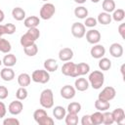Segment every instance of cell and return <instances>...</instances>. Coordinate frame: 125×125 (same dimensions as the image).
Instances as JSON below:
<instances>
[{
  "label": "cell",
  "instance_id": "37",
  "mask_svg": "<svg viewBox=\"0 0 125 125\" xmlns=\"http://www.w3.org/2000/svg\"><path fill=\"white\" fill-rule=\"evenodd\" d=\"M27 95H28V92L25 89V87H20L16 92V98L17 100H20V101L25 100L27 98Z\"/></svg>",
  "mask_w": 125,
  "mask_h": 125
},
{
  "label": "cell",
  "instance_id": "31",
  "mask_svg": "<svg viewBox=\"0 0 125 125\" xmlns=\"http://www.w3.org/2000/svg\"><path fill=\"white\" fill-rule=\"evenodd\" d=\"M64 121H65L66 125H76V124H78V116L76 113L68 112L64 116Z\"/></svg>",
  "mask_w": 125,
  "mask_h": 125
},
{
  "label": "cell",
  "instance_id": "26",
  "mask_svg": "<svg viewBox=\"0 0 125 125\" xmlns=\"http://www.w3.org/2000/svg\"><path fill=\"white\" fill-rule=\"evenodd\" d=\"M76 71H77V76H82L90 71V65L86 62H79L76 64Z\"/></svg>",
  "mask_w": 125,
  "mask_h": 125
},
{
  "label": "cell",
  "instance_id": "4",
  "mask_svg": "<svg viewBox=\"0 0 125 125\" xmlns=\"http://www.w3.org/2000/svg\"><path fill=\"white\" fill-rule=\"evenodd\" d=\"M39 102L42 107L44 108H51L54 105V94L51 89H45L41 92Z\"/></svg>",
  "mask_w": 125,
  "mask_h": 125
},
{
  "label": "cell",
  "instance_id": "24",
  "mask_svg": "<svg viewBox=\"0 0 125 125\" xmlns=\"http://www.w3.org/2000/svg\"><path fill=\"white\" fill-rule=\"evenodd\" d=\"M31 82V77L27 73H21L18 76V83L21 87H27Z\"/></svg>",
  "mask_w": 125,
  "mask_h": 125
},
{
  "label": "cell",
  "instance_id": "11",
  "mask_svg": "<svg viewBox=\"0 0 125 125\" xmlns=\"http://www.w3.org/2000/svg\"><path fill=\"white\" fill-rule=\"evenodd\" d=\"M60 93H61V96L63 99H65V100H71V99H73L75 97L76 90L71 85H64V86L62 87Z\"/></svg>",
  "mask_w": 125,
  "mask_h": 125
},
{
  "label": "cell",
  "instance_id": "44",
  "mask_svg": "<svg viewBox=\"0 0 125 125\" xmlns=\"http://www.w3.org/2000/svg\"><path fill=\"white\" fill-rule=\"evenodd\" d=\"M7 113V108L6 105L3 102H0V118H3Z\"/></svg>",
  "mask_w": 125,
  "mask_h": 125
},
{
  "label": "cell",
  "instance_id": "39",
  "mask_svg": "<svg viewBox=\"0 0 125 125\" xmlns=\"http://www.w3.org/2000/svg\"><path fill=\"white\" fill-rule=\"evenodd\" d=\"M83 24L87 27H94L98 24V21H97V19H95L93 17H89V18H86L85 22Z\"/></svg>",
  "mask_w": 125,
  "mask_h": 125
},
{
  "label": "cell",
  "instance_id": "13",
  "mask_svg": "<svg viewBox=\"0 0 125 125\" xmlns=\"http://www.w3.org/2000/svg\"><path fill=\"white\" fill-rule=\"evenodd\" d=\"M90 54L94 59H101L105 54V48L101 44H95L91 48Z\"/></svg>",
  "mask_w": 125,
  "mask_h": 125
},
{
  "label": "cell",
  "instance_id": "49",
  "mask_svg": "<svg viewBox=\"0 0 125 125\" xmlns=\"http://www.w3.org/2000/svg\"><path fill=\"white\" fill-rule=\"evenodd\" d=\"M121 73L124 76V64H122V66H121Z\"/></svg>",
  "mask_w": 125,
  "mask_h": 125
},
{
  "label": "cell",
  "instance_id": "38",
  "mask_svg": "<svg viewBox=\"0 0 125 125\" xmlns=\"http://www.w3.org/2000/svg\"><path fill=\"white\" fill-rule=\"evenodd\" d=\"M103 123L105 124V125H111L112 123H114L111 112H108L107 110L104 111V113H103Z\"/></svg>",
  "mask_w": 125,
  "mask_h": 125
},
{
  "label": "cell",
  "instance_id": "5",
  "mask_svg": "<svg viewBox=\"0 0 125 125\" xmlns=\"http://www.w3.org/2000/svg\"><path fill=\"white\" fill-rule=\"evenodd\" d=\"M31 79L35 83L46 84L50 80V74L46 69H36L32 72Z\"/></svg>",
  "mask_w": 125,
  "mask_h": 125
},
{
  "label": "cell",
  "instance_id": "12",
  "mask_svg": "<svg viewBox=\"0 0 125 125\" xmlns=\"http://www.w3.org/2000/svg\"><path fill=\"white\" fill-rule=\"evenodd\" d=\"M22 109H23V104L20 100L13 101L8 106L9 112L13 115H19L22 111Z\"/></svg>",
  "mask_w": 125,
  "mask_h": 125
},
{
  "label": "cell",
  "instance_id": "27",
  "mask_svg": "<svg viewBox=\"0 0 125 125\" xmlns=\"http://www.w3.org/2000/svg\"><path fill=\"white\" fill-rule=\"evenodd\" d=\"M95 107L99 111H105V110H107L110 107V104H109V102L102 101V100H99L98 99L95 102Z\"/></svg>",
  "mask_w": 125,
  "mask_h": 125
},
{
  "label": "cell",
  "instance_id": "41",
  "mask_svg": "<svg viewBox=\"0 0 125 125\" xmlns=\"http://www.w3.org/2000/svg\"><path fill=\"white\" fill-rule=\"evenodd\" d=\"M5 28H6V34H8V35H11V34L15 33V31H16V25L13 23H6Z\"/></svg>",
  "mask_w": 125,
  "mask_h": 125
},
{
  "label": "cell",
  "instance_id": "45",
  "mask_svg": "<svg viewBox=\"0 0 125 125\" xmlns=\"http://www.w3.org/2000/svg\"><path fill=\"white\" fill-rule=\"evenodd\" d=\"M125 23H121V24H119V26H118V33L120 34V36L124 39L125 38Z\"/></svg>",
  "mask_w": 125,
  "mask_h": 125
},
{
  "label": "cell",
  "instance_id": "8",
  "mask_svg": "<svg viewBox=\"0 0 125 125\" xmlns=\"http://www.w3.org/2000/svg\"><path fill=\"white\" fill-rule=\"evenodd\" d=\"M62 73L65 76H70V77H78L77 76V71H76V63L68 61L62 66Z\"/></svg>",
  "mask_w": 125,
  "mask_h": 125
},
{
  "label": "cell",
  "instance_id": "46",
  "mask_svg": "<svg viewBox=\"0 0 125 125\" xmlns=\"http://www.w3.org/2000/svg\"><path fill=\"white\" fill-rule=\"evenodd\" d=\"M6 34V28H5V24H0V37H2V35Z\"/></svg>",
  "mask_w": 125,
  "mask_h": 125
},
{
  "label": "cell",
  "instance_id": "47",
  "mask_svg": "<svg viewBox=\"0 0 125 125\" xmlns=\"http://www.w3.org/2000/svg\"><path fill=\"white\" fill-rule=\"evenodd\" d=\"M4 19H5V14H4V12L0 9V22H2V21H4Z\"/></svg>",
  "mask_w": 125,
  "mask_h": 125
},
{
  "label": "cell",
  "instance_id": "9",
  "mask_svg": "<svg viewBox=\"0 0 125 125\" xmlns=\"http://www.w3.org/2000/svg\"><path fill=\"white\" fill-rule=\"evenodd\" d=\"M86 33V26L81 22H74L71 25V34L75 38H82Z\"/></svg>",
  "mask_w": 125,
  "mask_h": 125
},
{
  "label": "cell",
  "instance_id": "35",
  "mask_svg": "<svg viewBox=\"0 0 125 125\" xmlns=\"http://www.w3.org/2000/svg\"><path fill=\"white\" fill-rule=\"evenodd\" d=\"M125 18V12L123 9H117L113 11V14L111 16V19L115 21H122Z\"/></svg>",
  "mask_w": 125,
  "mask_h": 125
},
{
  "label": "cell",
  "instance_id": "28",
  "mask_svg": "<svg viewBox=\"0 0 125 125\" xmlns=\"http://www.w3.org/2000/svg\"><path fill=\"white\" fill-rule=\"evenodd\" d=\"M74 16L78 19H86L88 16V10L84 6H79L74 9Z\"/></svg>",
  "mask_w": 125,
  "mask_h": 125
},
{
  "label": "cell",
  "instance_id": "7",
  "mask_svg": "<svg viewBox=\"0 0 125 125\" xmlns=\"http://www.w3.org/2000/svg\"><path fill=\"white\" fill-rule=\"evenodd\" d=\"M116 95V91L113 87L111 86H106L104 87L101 93H99V96H98V99L99 100H102V101H106V102H109L111 100L114 99Z\"/></svg>",
  "mask_w": 125,
  "mask_h": 125
},
{
  "label": "cell",
  "instance_id": "40",
  "mask_svg": "<svg viewBox=\"0 0 125 125\" xmlns=\"http://www.w3.org/2000/svg\"><path fill=\"white\" fill-rule=\"evenodd\" d=\"M3 124L4 125H20V121L15 117H9L3 120Z\"/></svg>",
  "mask_w": 125,
  "mask_h": 125
},
{
  "label": "cell",
  "instance_id": "6",
  "mask_svg": "<svg viewBox=\"0 0 125 125\" xmlns=\"http://www.w3.org/2000/svg\"><path fill=\"white\" fill-rule=\"evenodd\" d=\"M56 13V8H55V5L52 4V3H45L44 5H42L41 9H40V12H39V16L42 20H50Z\"/></svg>",
  "mask_w": 125,
  "mask_h": 125
},
{
  "label": "cell",
  "instance_id": "16",
  "mask_svg": "<svg viewBox=\"0 0 125 125\" xmlns=\"http://www.w3.org/2000/svg\"><path fill=\"white\" fill-rule=\"evenodd\" d=\"M74 86H75V87H74L75 90L80 91V92H84V91L88 90L90 84H89V81H88L87 79H85V78H83V77H79V78H77V79L75 80Z\"/></svg>",
  "mask_w": 125,
  "mask_h": 125
},
{
  "label": "cell",
  "instance_id": "3",
  "mask_svg": "<svg viewBox=\"0 0 125 125\" xmlns=\"http://www.w3.org/2000/svg\"><path fill=\"white\" fill-rule=\"evenodd\" d=\"M33 118L39 125H53L54 120L47 114L45 109L38 108L33 112Z\"/></svg>",
  "mask_w": 125,
  "mask_h": 125
},
{
  "label": "cell",
  "instance_id": "18",
  "mask_svg": "<svg viewBox=\"0 0 125 125\" xmlns=\"http://www.w3.org/2000/svg\"><path fill=\"white\" fill-rule=\"evenodd\" d=\"M111 113H112V117H113L114 122H116L118 124H122L123 123V121L125 119V112H124V109L123 108L117 107Z\"/></svg>",
  "mask_w": 125,
  "mask_h": 125
},
{
  "label": "cell",
  "instance_id": "1",
  "mask_svg": "<svg viewBox=\"0 0 125 125\" xmlns=\"http://www.w3.org/2000/svg\"><path fill=\"white\" fill-rule=\"evenodd\" d=\"M39 37H40L39 29L37 27H31V28H28V30L23 35H21L20 43L22 47H26V46H29V45L35 43V41Z\"/></svg>",
  "mask_w": 125,
  "mask_h": 125
},
{
  "label": "cell",
  "instance_id": "19",
  "mask_svg": "<svg viewBox=\"0 0 125 125\" xmlns=\"http://www.w3.org/2000/svg\"><path fill=\"white\" fill-rule=\"evenodd\" d=\"M23 23H24V26L27 27V28L37 27L40 23V20L36 16H30V17H27V18L24 19Z\"/></svg>",
  "mask_w": 125,
  "mask_h": 125
},
{
  "label": "cell",
  "instance_id": "21",
  "mask_svg": "<svg viewBox=\"0 0 125 125\" xmlns=\"http://www.w3.org/2000/svg\"><path fill=\"white\" fill-rule=\"evenodd\" d=\"M2 63L5 65V66H8V67H12L14 66L16 63H17V58L14 54H11V53H8L7 55L4 56L3 60H2Z\"/></svg>",
  "mask_w": 125,
  "mask_h": 125
},
{
  "label": "cell",
  "instance_id": "23",
  "mask_svg": "<svg viewBox=\"0 0 125 125\" xmlns=\"http://www.w3.org/2000/svg\"><path fill=\"white\" fill-rule=\"evenodd\" d=\"M111 16L109 13H106V12H103V13H100L98 15V19H97V21L101 24H104V25H106V24H109L111 22Z\"/></svg>",
  "mask_w": 125,
  "mask_h": 125
},
{
  "label": "cell",
  "instance_id": "14",
  "mask_svg": "<svg viewBox=\"0 0 125 125\" xmlns=\"http://www.w3.org/2000/svg\"><path fill=\"white\" fill-rule=\"evenodd\" d=\"M73 58V51L72 49L68 48V47H65V48H62L60 50L59 52V59L60 61L62 62H68V61H71V59Z\"/></svg>",
  "mask_w": 125,
  "mask_h": 125
},
{
  "label": "cell",
  "instance_id": "25",
  "mask_svg": "<svg viewBox=\"0 0 125 125\" xmlns=\"http://www.w3.org/2000/svg\"><path fill=\"white\" fill-rule=\"evenodd\" d=\"M66 114V109L62 105H57L53 109V115L57 120H62Z\"/></svg>",
  "mask_w": 125,
  "mask_h": 125
},
{
  "label": "cell",
  "instance_id": "20",
  "mask_svg": "<svg viewBox=\"0 0 125 125\" xmlns=\"http://www.w3.org/2000/svg\"><path fill=\"white\" fill-rule=\"evenodd\" d=\"M59 64L55 59H47L44 62V69H46L48 72H54L58 69Z\"/></svg>",
  "mask_w": 125,
  "mask_h": 125
},
{
  "label": "cell",
  "instance_id": "52",
  "mask_svg": "<svg viewBox=\"0 0 125 125\" xmlns=\"http://www.w3.org/2000/svg\"><path fill=\"white\" fill-rule=\"evenodd\" d=\"M42 1H45V2H46V1H48V0H42Z\"/></svg>",
  "mask_w": 125,
  "mask_h": 125
},
{
  "label": "cell",
  "instance_id": "22",
  "mask_svg": "<svg viewBox=\"0 0 125 125\" xmlns=\"http://www.w3.org/2000/svg\"><path fill=\"white\" fill-rule=\"evenodd\" d=\"M12 16L16 21H21L25 19V11L21 7H16L12 11Z\"/></svg>",
  "mask_w": 125,
  "mask_h": 125
},
{
  "label": "cell",
  "instance_id": "43",
  "mask_svg": "<svg viewBox=\"0 0 125 125\" xmlns=\"http://www.w3.org/2000/svg\"><path fill=\"white\" fill-rule=\"evenodd\" d=\"M81 124L82 125H91V119H90V115L88 114H85L82 116L81 118Z\"/></svg>",
  "mask_w": 125,
  "mask_h": 125
},
{
  "label": "cell",
  "instance_id": "2",
  "mask_svg": "<svg viewBox=\"0 0 125 125\" xmlns=\"http://www.w3.org/2000/svg\"><path fill=\"white\" fill-rule=\"evenodd\" d=\"M88 81L93 89L99 90L104 83V75L101 70H94L89 74Z\"/></svg>",
  "mask_w": 125,
  "mask_h": 125
},
{
  "label": "cell",
  "instance_id": "42",
  "mask_svg": "<svg viewBox=\"0 0 125 125\" xmlns=\"http://www.w3.org/2000/svg\"><path fill=\"white\" fill-rule=\"evenodd\" d=\"M9 95V91L5 86L0 85V100H5Z\"/></svg>",
  "mask_w": 125,
  "mask_h": 125
},
{
  "label": "cell",
  "instance_id": "17",
  "mask_svg": "<svg viewBox=\"0 0 125 125\" xmlns=\"http://www.w3.org/2000/svg\"><path fill=\"white\" fill-rule=\"evenodd\" d=\"M0 76L4 81H12L15 78V71L11 68V67H4L3 69H1L0 71Z\"/></svg>",
  "mask_w": 125,
  "mask_h": 125
},
{
  "label": "cell",
  "instance_id": "50",
  "mask_svg": "<svg viewBox=\"0 0 125 125\" xmlns=\"http://www.w3.org/2000/svg\"><path fill=\"white\" fill-rule=\"evenodd\" d=\"M93 3H98V2H100V0H91Z\"/></svg>",
  "mask_w": 125,
  "mask_h": 125
},
{
  "label": "cell",
  "instance_id": "51",
  "mask_svg": "<svg viewBox=\"0 0 125 125\" xmlns=\"http://www.w3.org/2000/svg\"><path fill=\"white\" fill-rule=\"evenodd\" d=\"M1 64H2V61L0 60V66H1Z\"/></svg>",
  "mask_w": 125,
  "mask_h": 125
},
{
  "label": "cell",
  "instance_id": "34",
  "mask_svg": "<svg viewBox=\"0 0 125 125\" xmlns=\"http://www.w3.org/2000/svg\"><path fill=\"white\" fill-rule=\"evenodd\" d=\"M111 67V61L107 58H101L99 61V68L101 70H108Z\"/></svg>",
  "mask_w": 125,
  "mask_h": 125
},
{
  "label": "cell",
  "instance_id": "10",
  "mask_svg": "<svg viewBox=\"0 0 125 125\" xmlns=\"http://www.w3.org/2000/svg\"><path fill=\"white\" fill-rule=\"evenodd\" d=\"M85 34H86V40L90 44H93V45L98 44L101 40V33L97 29H90Z\"/></svg>",
  "mask_w": 125,
  "mask_h": 125
},
{
  "label": "cell",
  "instance_id": "30",
  "mask_svg": "<svg viewBox=\"0 0 125 125\" xmlns=\"http://www.w3.org/2000/svg\"><path fill=\"white\" fill-rule=\"evenodd\" d=\"M91 123L94 125H99L103 123V112L102 111H96L90 115Z\"/></svg>",
  "mask_w": 125,
  "mask_h": 125
},
{
  "label": "cell",
  "instance_id": "36",
  "mask_svg": "<svg viewBox=\"0 0 125 125\" xmlns=\"http://www.w3.org/2000/svg\"><path fill=\"white\" fill-rule=\"evenodd\" d=\"M81 110V104L77 102H72L67 105V111L70 113H79Z\"/></svg>",
  "mask_w": 125,
  "mask_h": 125
},
{
  "label": "cell",
  "instance_id": "15",
  "mask_svg": "<svg viewBox=\"0 0 125 125\" xmlns=\"http://www.w3.org/2000/svg\"><path fill=\"white\" fill-rule=\"evenodd\" d=\"M109 54L113 58H121L123 55V47L119 43H112L109 47Z\"/></svg>",
  "mask_w": 125,
  "mask_h": 125
},
{
  "label": "cell",
  "instance_id": "29",
  "mask_svg": "<svg viewBox=\"0 0 125 125\" xmlns=\"http://www.w3.org/2000/svg\"><path fill=\"white\" fill-rule=\"evenodd\" d=\"M23 52L28 57H34L38 53V47H37V45L35 43H33V44L29 45V46L23 47Z\"/></svg>",
  "mask_w": 125,
  "mask_h": 125
},
{
  "label": "cell",
  "instance_id": "48",
  "mask_svg": "<svg viewBox=\"0 0 125 125\" xmlns=\"http://www.w3.org/2000/svg\"><path fill=\"white\" fill-rule=\"evenodd\" d=\"M75 3H78V4H83L86 2V0H74Z\"/></svg>",
  "mask_w": 125,
  "mask_h": 125
},
{
  "label": "cell",
  "instance_id": "33",
  "mask_svg": "<svg viewBox=\"0 0 125 125\" xmlns=\"http://www.w3.org/2000/svg\"><path fill=\"white\" fill-rule=\"evenodd\" d=\"M11 49H12L11 43L7 39L0 37V52H2L4 54H8V53H10Z\"/></svg>",
  "mask_w": 125,
  "mask_h": 125
},
{
  "label": "cell",
  "instance_id": "32",
  "mask_svg": "<svg viewBox=\"0 0 125 125\" xmlns=\"http://www.w3.org/2000/svg\"><path fill=\"white\" fill-rule=\"evenodd\" d=\"M102 7L104 12L110 14L111 12H113L115 10V2L113 0H104Z\"/></svg>",
  "mask_w": 125,
  "mask_h": 125
}]
</instances>
